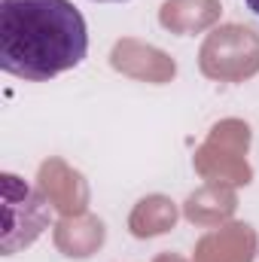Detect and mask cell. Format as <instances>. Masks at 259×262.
Wrapping results in <instances>:
<instances>
[{"label":"cell","instance_id":"cell-2","mask_svg":"<svg viewBox=\"0 0 259 262\" xmlns=\"http://www.w3.org/2000/svg\"><path fill=\"white\" fill-rule=\"evenodd\" d=\"M0 198H3V235L0 250L3 256H12L25 247H31L43 229L52 223V210L40 189L25 183L15 174H0Z\"/></svg>","mask_w":259,"mask_h":262},{"label":"cell","instance_id":"cell-3","mask_svg":"<svg viewBox=\"0 0 259 262\" xmlns=\"http://www.w3.org/2000/svg\"><path fill=\"white\" fill-rule=\"evenodd\" d=\"M244 3H247V9H250V12L259 18V0H244Z\"/></svg>","mask_w":259,"mask_h":262},{"label":"cell","instance_id":"cell-4","mask_svg":"<svg viewBox=\"0 0 259 262\" xmlns=\"http://www.w3.org/2000/svg\"><path fill=\"white\" fill-rule=\"evenodd\" d=\"M95 3H125V0H95Z\"/></svg>","mask_w":259,"mask_h":262},{"label":"cell","instance_id":"cell-1","mask_svg":"<svg viewBox=\"0 0 259 262\" xmlns=\"http://www.w3.org/2000/svg\"><path fill=\"white\" fill-rule=\"evenodd\" d=\"M89 55V28L70 0H0V70L49 82Z\"/></svg>","mask_w":259,"mask_h":262}]
</instances>
